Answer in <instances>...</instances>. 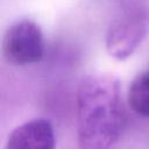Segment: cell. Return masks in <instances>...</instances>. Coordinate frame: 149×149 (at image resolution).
<instances>
[{"label":"cell","mask_w":149,"mask_h":149,"mask_svg":"<svg viewBox=\"0 0 149 149\" xmlns=\"http://www.w3.org/2000/svg\"><path fill=\"white\" fill-rule=\"evenodd\" d=\"M127 123L118 78L95 73L81 79L77 90L79 149H111Z\"/></svg>","instance_id":"6da1fadb"},{"label":"cell","mask_w":149,"mask_h":149,"mask_svg":"<svg viewBox=\"0 0 149 149\" xmlns=\"http://www.w3.org/2000/svg\"><path fill=\"white\" fill-rule=\"evenodd\" d=\"M6 61L14 65L37 63L44 55V40L38 24L23 20L10 26L2 42Z\"/></svg>","instance_id":"7a4b0ae2"},{"label":"cell","mask_w":149,"mask_h":149,"mask_svg":"<svg viewBox=\"0 0 149 149\" xmlns=\"http://www.w3.org/2000/svg\"><path fill=\"white\" fill-rule=\"evenodd\" d=\"M147 31L148 22L141 13H126L109 26L106 49L113 58L123 61L137 49Z\"/></svg>","instance_id":"3957f363"},{"label":"cell","mask_w":149,"mask_h":149,"mask_svg":"<svg viewBox=\"0 0 149 149\" xmlns=\"http://www.w3.org/2000/svg\"><path fill=\"white\" fill-rule=\"evenodd\" d=\"M55 134L45 119H34L17 126L9 135L5 149H54Z\"/></svg>","instance_id":"277c9868"},{"label":"cell","mask_w":149,"mask_h":149,"mask_svg":"<svg viewBox=\"0 0 149 149\" xmlns=\"http://www.w3.org/2000/svg\"><path fill=\"white\" fill-rule=\"evenodd\" d=\"M127 100L135 113L149 118V71L139 74L132 81Z\"/></svg>","instance_id":"5b68a950"}]
</instances>
